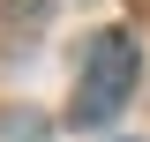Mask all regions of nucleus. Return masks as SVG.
Here are the masks:
<instances>
[{
	"mask_svg": "<svg viewBox=\"0 0 150 142\" xmlns=\"http://www.w3.org/2000/svg\"><path fill=\"white\" fill-rule=\"evenodd\" d=\"M128 90H135V37H128V30L90 37L83 82H75V97H68V127H105V120H120Z\"/></svg>",
	"mask_w": 150,
	"mask_h": 142,
	"instance_id": "nucleus-1",
	"label": "nucleus"
}]
</instances>
